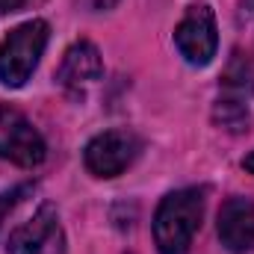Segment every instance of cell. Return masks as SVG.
I'll return each mask as SVG.
<instances>
[{
    "label": "cell",
    "instance_id": "obj_7",
    "mask_svg": "<svg viewBox=\"0 0 254 254\" xmlns=\"http://www.w3.org/2000/svg\"><path fill=\"white\" fill-rule=\"evenodd\" d=\"M6 254H65V234L54 204H42L24 225L9 234Z\"/></svg>",
    "mask_w": 254,
    "mask_h": 254
},
{
    "label": "cell",
    "instance_id": "obj_8",
    "mask_svg": "<svg viewBox=\"0 0 254 254\" xmlns=\"http://www.w3.org/2000/svg\"><path fill=\"white\" fill-rule=\"evenodd\" d=\"M101 77H104L101 51L92 42H86V39L74 42L63 54V63L57 68V83H60V89L68 92L71 98H86L98 86Z\"/></svg>",
    "mask_w": 254,
    "mask_h": 254
},
{
    "label": "cell",
    "instance_id": "obj_1",
    "mask_svg": "<svg viewBox=\"0 0 254 254\" xmlns=\"http://www.w3.org/2000/svg\"><path fill=\"white\" fill-rule=\"evenodd\" d=\"M204 219V192L187 190L169 192L154 213V246L160 254H190L192 240Z\"/></svg>",
    "mask_w": 254,
    "mask_h": 254
},
{
    "label": "cell",
    "instance_id": "obj_5",
    "mask_svg": "<svg viewBox=\"0 0 254 254\" xmlns=\"http://www.w3.org/2000/svg\"><path fill=\"white\" fill-rule=\"evenodd\" d=\"M175 45L181 57L195 68L213 63L219 51V27H216V12L210 3H192L181 24L175 27Z\"/></svg>",
    "mask_w": 254,
    "mask_h": 254
},
{
    "label": "cell",
    "instance_id": "obj_13",
    "mask_svg": "<svg viewBox=\"0 0 254 254\" xmlns=\"http://www.w3.org/2000/svg\"><path fill=\"white\" fill-rule=\"evenodd\" d=\"M24 3H27V0H0V15H6V12H18Z\"/></svg>",
    "mask_w": 254,
    "mask_h": 254
},
{
    "label": "cell",
    "instance_id": "obj_14",
    "mask_svg": "<svg viewBox=\"0 0 254 254\" xmlns=\"http://www.w3.org/2000/svg\"><path fill=\"white\" fill-rule=\"evenodd\" d=\"M243 166H246V169H249V172L254 175V151L249 154V157H246V160H243Z\"/></svg>",
    "mask_w": 254,
    "mask_h": 254
},
{
    "label": "cell",
    "instance_id": "obj_2",
    "mask_svg": "<svg viewBox=\"0 0 254 254\" xmlns=\"http://www.w3.org/2000/svg\"><path fill=\"white\" fill-rule=\"evenodd\" d=\"M48 39H51V27L42 18L24 21L15 30H9V36L0 45V83L9 89H21L39 68Z\"/></svg>",
    "mask_w": 254,
    "mask_h": 254
},
{
    "label": "cell",
    "instance_id": "obj_6",
    "mask_svg": "<svg viewBox=\"0 0 254 254\" xmlns=\"http://www.w3.org/2000/svg\"><path fill=\"white\" fill-rule=\"evenodd\" d=\"M0 157L21 169H36L48 157L42 133L15 107H0Z\"/></svg>",
    "mask_w": 254,
    "mask_h": 254
},
{
    "label": "cell",
    "instance_id": "obj_9",
    "mask_svg": "<svg viewBox=\"0 0 254 254\" xmlns=\"http://www.w3.org/2000/svg\"><path fill=\"white\" fill-rule=\"evenodd\" d=\"M219 240L231 254H246L254 249V201L234 195L219 210Z\"/></svg>",
    "mask_w": 254,
    "mask_h": 254
},
{
    "label": "cell",
    "instance_id": "obj_11",
    "mask_svg": "<svg viewBox=\"0 0 254 254\" xmlns=\"http://www.w3.org/2000/svg\"><path fill=\"white\" fill-rule=\"evenodd\" d=\"M27 190H15V192H0V225H3V219H6V213L15 207V201L21 198Z\"/></svg>",
    "mask_w": 254,
    "mask_h": 254
},
{
    "label": "cell",
    "instance_id": "obj_12",
    "mask_svg": "<svg viewBox=\"0 0 254 254\" xmlns=\"http://www.w3.org/2000/svg\"><path fill=\"white\" fill-rule=\"evenodd\" d=\"M77 6H83V9H89V12H107V9H113L119 0H74Z\"/></svg>",
    "mask_w": 254,
    "mask_h": 254
},
{
    "label": "cell",
    "instance_id": "obj_3",
    "mask_svg": "<svg viewBox=\"0 0 254 254\" xmlns=\"http://www.w3.org/2000/svg\"><path fill=\"white\" fill-rule=\"evenodd\" d=\"M254 98V65L243 57L234 54L222 74L219 86V101H216V122L225 130L243 133L249 130V101Z\"/></svg>",
    "mask_w": 254,
    "mask_h": 254
},
{
    "label": "cell",
    "instance_id": "obj_4",
    "mask_svg": "<svg viewBox=\"0 0 254 254\" xmlns=\"http://www.w3.org/2000/svg\"><path fill=\"white\" fill-rule=\"evenodd\" d=\"M139 151H142V139L133 130H127V127L104 130L89 139V145L83 151V166L95 178H104V181L119 178L136 163Z\"/></svg>",
    "mask_w": 254,
    "mask_h": 254
},
{
    "label": "cell",
    "instance_id": "obj_10",
    "mask_svg": "<svg viewBox=\"0 0 254 254\" xmlns=\"http://www.w3.org/2000/svg\"><path fill=\"white\" fill-rule=\"evenodd\" d=\"M237 21H240V30L246 33L249 45L254 48V0H240V9H237Z\"/></svg>",
    "mask_w": 254,
    "mask_h": 254
}]
</instances>
